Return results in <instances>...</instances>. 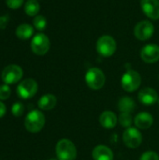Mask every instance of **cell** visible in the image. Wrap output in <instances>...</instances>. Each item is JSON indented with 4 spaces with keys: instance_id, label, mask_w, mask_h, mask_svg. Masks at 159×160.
I'll list each match as a JSON object with an SVG mask.
<instances>
[{
    "instance_id": "obj_20",
    "label": "cell",
    "mask_w": 159,
    "mask_h": 160,
    "mask_svg": "<svg viewBox=\"0 0 159 160\" xmlns=\"http://www.w3.org/2000/svg\"><path fill=\"white\" fill-rule=\"evenodd\" d=\"M39 9L40 6L37 0H28L24 5V11L28 16H37Z\"/></svg>"
},
{
    "instance_id": "obj_21",
    "label": "cell",
    "mask_w": 159,
    "mask_h": 160,
    "mask_svg": "<svg viewBox=\"0 0 159 160\" xmlns=\"http://www.w3.org/2000/svg\"><path fill=\"white\" fill-rule=\"evenodd\" d=\"M118 123L124 127V128H130L132 125V116L130 115V113H127V112H121L119 117H118Z\"/></svg>"
},
{
    "instance_id": "obj_4",
    "label": "cell",
    "mask_w": 159,
    "mask_h": 160,
    "mask_svg": "<svg viewBox=\"0 0 159 160\" xmlns=\"http://www.w3.org/2000/svg\"><path fill=\"white\" fill-rule=\"evenodd\" d=\"M142 83V78L139 72L129 69L124 73L121 79L122 88L127 92L136 91Z\"/></svg>"
},
{
    "instance_id": "obj_27",
    "label": "cell",
    "mask_w": 159,
    "mask_h": 160,
    "mask_svg": "<svg viewBox=\"0 0 159 160\" xmlns=\"http://www.w3.org/2000/svg\"><path fill=\"white\" fill-rule=\"evenodd\" d=\"M8 21H9L8 15L0 16V29H5L8 23Z\"/></svg>"
},
{
    "instance_id": "obj_8",
    "label": "cell",
    "mask_w": 159,
    "mask_h": 160,
    "mask_svg": "<svg viewBox=\"0 0 159 160\" xmlns=\"http://www.w3.org/2000/svg\"><path fill=\"white\" fill-rule=\"evenodd\" d=\"M37 92V83L34 79H25L17 86V95L23 98L28 99L33 98Z\"/></svg>"
},
{
    "instance_id": "obj_12",
    "label": "cell",
    "mask_w": 159,
    "mask_h": 160,
    "mask_svg": "<svg viewBox=\"0 0 159 160\" xmlns=\"http://www.w3.org/2000/svg\"><path fill=\"white\" fill-rule=\"evenodd\" d=\"M141 7L144 14L152 19H159V0H142Z\"/></svg>"
},
{
    "instance_id": "obj_25",
    "label": "cell",
    "mask_w": 159,
    "mask_h": 160,
    "mask_svg": "<svg viewBox=\"0 0 159 160\" xmlns=\"http://www.w3.org/2000/svg\"><path fill=\"white\" fill-rule=\"evenodd\" d=\"M140 160H159V156L154 151H146L141 156Z\"/></svg>"
},
{
    "instance_id": "obj_15",
    "label": "cell",
    "mask_w": 159,
    "mask_h": 160,
    "mask_svg": "<svg viewBox=\"0 0 159 160\" xmlns=\"http://www.w3.org/2000/svg\"><path fill=\"white\" fill-rule=\"evenodd\" d=\"M92 157L94 160H113V153L108 146L100 144L94 148Z\"/></svg>"
},
{
    "instance_id": "obj_22",
    "label": "cell",
    "mask_w": 159,
    "mask_h": 160,
    "mask_svg": "<svg viewBox=\"0 0 159 160\" xmlns=\"http://www.w3.org/2000/svg\"><path fill=\"white\" fill-rule=\"evenodd\" d=\"M33 23H34V26L37 30L38 31H42L45 29L46 25H47V21L45 19L44 16L42 15H37L33 21Z\"/></svg>"
},
{
    "instance_id": "obj_3",
    "label": "cell",
    "mask_w": 159,
    "mask_h": 160,
    "mask_svg": "<svg viewBox=\"0 0 159 160\" xmlns=\"http://www.w3.org/2000/svg\"><path fill=\"white\" fill-rule=\"evenodd\" d=\"M85 82L89 88L93 90H99L104 86L106 77L100 68H92L88 69L85 74Z\"/></svg>"
},
{
    "instance_id": "obj_1",
    "label": "cell",
    "mask_w": 159,
    "mask_h": 160,
    "mask_svg": "<svg viewBox=\"0 0 159 160\" xmlns=\"http://www.w3.org/2000/svg\"><path fill=\"white\" fill-rule=\"evenodd\" d=\"M55 153L58 160H75L77 158L76 146L67 139H62L57 142Z\"/></svg>"
},
{
    "instance_id": "obj_11",
    "label": "cell",
    "mask_w": 159,
    "mask_h": 160,
    "mask_svg": "<svg viewBox=\"0 0 159 160\" xmlns=\"http://www.w3.org/2000/svg\"><path fill=\"white\" fill-rule=\"evenodd\" d=\"M141 57L142 61L148 64L156 63L159 60V46L156 44H148L141 51Z\"/></svg>"
},
{
    "instance_id": "obj_6",
    "label": "cell",
    "mask_w": 159,
    "mask_h": 160,
    "mask_svg": "<svg viewBox=\"0 0 159 160\" xmlns=\"http://www.w3.org/2000/svg\"><path fill=\"white\" fill-rule=\"evenodd\" d=\"M50 39L49 38L42 33L37 34L33 37L31 41V49L32 52L37 55H44L50 50Z\"/></svg>"
},
{
    "instance_id": "obj_2",
    "label": "cell",
    "mask_w": 159,
    "mask_h": 160,
    "mask_svg": "<svg viewBox=\"0 0 159 160\" xmlns=\"http://www.w3.org/2000/svg\"><path fill=\"white\" fill-rule=\"evenodd\" d=\"M45 125V116L43 112L37 110L31 111L24 119V127L31 133L39 132Z\"/></svg>"
},
{
    "instance_id": "obj_23",
    "label": "cell",
    "mask_w": 159,
    "mask_h": 160,
    "mask_svg": "<svg viewBox=\"0 0 159 160\" xmlns=\"http://www.w3.org/2000/svg\"><path fill=\"white\" fill-rule=\"evenodd\" d=\"M11 112L14 116L19 117L22 116L24 112V106L21 102H16L12 105L11 107Z\"/></svg>"
},
{
    "instance_id": "obj_5",
    "label": "cell",
    "mask_w": 159,
    "mask_h": 160,
    "mask_svg": "<svg viewBox=\"0 0 159 160\" xmlns=\"http://www.w3.org/2000/svg\"><path fill=\"white\" fill-rule=\"evenodd\" d=\"M97 51L100 55L104 57L112 56L116 51L115 39L109 35L100 37L97 41Z\"/></svg>"
},
{
    "instance_id": "obj_16",
    "label": "cell",
    "mask_w": 159,
    "mask_h": 160,
    "mask_svg": "<svg viewBox=\"0 0 159 160\" xmlns=\"http://www.w3.org/2000/svg\"><path fill=\"white\" fill-rule=\"evenodd\" d=\"M99 123L104 128H113L118 123V118L113 112L106 111L103 112L99 116Z\"/></svg>"
},
{
    "instance_id": "obj_19",
    "label": "cell",
    "mask_w": 159,
    "mask_h": 160,
    "mask_svg": "<svg viewBox=\"0 0 159 160\" xmlns=\"http://www.w3.org/2000/svg\"><path fill=\"white\" fill-rule=\"evenodd\" d=\"M34 34V28L30 24L22 23L19 25L16 29V36L20 39H28Z\"/></svg>"
},
{
    "instance_id": "obj_10",
    "label": "cell",
    "mask_w": 159,
    "mask_h": 160,
    "mask_svg": "<svg viewBox=\"0 0 159 160\" xmlns=\"http://www.w3.org/2000/svg\"><path fill=\"white\" fill-rule=\"evenodd\" d=\"M154 31H155L154 24L151 22L144 20L139 22L136 24L134 28V36L136 37V38L140 40H147L152 38Z\"/></svg>"
},
{
    "instance_id": "obj_18",
    "label": "cell",
    "mask_w": 159,
    "mask_h": 160,
    "mask_svg": "<svg viewBox=\"0 0 159 160\" xmlns=\"http://www.w3.org/2000/svg\"><path fill=\"white\" fill-rule=\"evenodd\" d=\"M136 107L135 101L130 97H123L119 99L118 102V110L120 112H127L131 113Z\"/></svg>"
},
{
    "instance_id": "obj_24",
    "label": "cell",
    "mask_w": 159,
    "mask_h": 160,
    "mask_svg": "<svg viewBox=\"0 0 159 160\" xmlns=\"http://www.w3.org/2000/svg\"><path fill=\"white\" fill-rule=\"evenodd\" d=\"M10 87L8 84H2L0 85V100H6L10 97Z\"/></svg>"
},
{
    "instance_id": "obj_13",
    "label": "cell",
    "mask_w": 159,
    "mask_h": 160,
    "mask_svg": "<svg viewBox=\"0 0 159 160\" xmlns=\"http://www.w3.org/2000/svg\"><path fill=\"white\" fill-rule=\"evenodd\" d=\"M138 98L141 103L147 105V106L157 103L159 98L157 92L151 87H145L142 89L138 95Z\"/></svg>"
},
{
    "instance_id": "obj_7",
    "label": "cell",
    "mask_w": 159,
    "mask_h": 160,
    "mask_svg": "<svg viewBox=\"0 0 159 160\" xmlns=\"http://www.w3.org/2000/svg\"><path fill=\"white\" fill-rule=\"evenodd\" d=\"M23 75V71L21 67L17 65H9L6 67L1 74L2 81L6 84H13L18 82Z\"/></svg>"
},
{
    "instance_id": "obj_30",
    "label": "cell",
    "mask_w": 159,
    "mask_h": 160,
    "mask_svg": "<svg viewBox=\"0 0 159 160\" xmlns=\"http://www.w3.org/2000/svg\"><path fill=\"white\" fill-rule=\"evenodd\" d=\"M158 103H159V98H158Z\"/></svg>"
},
{
    "instance_id": "obj_29",
    "label": "cell",
    "mask_w": 159,
    "mask_h": 160,
    "mask_svg": "<svg viewBox=\"0 0 159 160\" xmlns=\"http://www.w3.org/2000/svg\"><path fill=\"white\" fill-rule=\"evenodd\" d=\"M50 160H57V159H50Z\"/></svg>"
},
{
    "instance_id": "obj_17",
    "label": "cell",
    "mask_w": 159,
    "mask_h": 160,
    "mask_svg": "<svg viewBox=\"0 0 159 160\" xmlns=\"http://www.w3.org/2000/svg\"><path fill=\"white\" fill-rule=\"evenodd\" d=\"M56 102H57V100H56L55 96H53L52 94H47V95L42 96L39 98L37 105H38V108L43 111H50L55 107Z\"/></svg>"
},
{
    "instance_id": "obj_9",
    "label": "cell",
    "mask_w": 159,
    "mask_h": 160,
    "mask_svg": "<svg viewBox=\"0 0 159 160\" xmlns=\"http://www.w3.org/2000/svg\"><path fill=\"white\" fill-rule=\"evenodd\" d=\"M124 143L128 148H138L142 142V135L137 128H128L123 134Z\"/></svg>"
},
{
    "instance_id": "obj_28",
    "label": "cell",
    "mask_w": 159,
    "mask_h": 160,
    "mask_svg": "<svg viewBox=\"0 0 159 160\" xmlns=\"http://www.w3.org/2000/svg\"><path fill=\"white\" fill-rule=\"evenodd\" d=\"M6 105L2 102V101H0V118L1 117H3L4 115H5V113H6Z\"/></svg>"
},
{
    "instance_id": "obj_14",
    "label": "cell",
    "mask_w": 159,
    "mask_h": 160,
    "mask_svg": "<svg viewBox=\"0 0 159 160\" xmlns=\"http://www.w3.org/2000/svg\"><path fill=\"white\" fill-rule=\"evenodd\" d=\"M154 123V118L152 114L146 112H140L136 115L134 119V124L139 129H148L152 127Z\"/></svg>"
},
{
    "instance_id": "obj_26",
    "label": "cell",
    "mask_w": 159,
    "mask_h": 160,
    "mask_svg": "<svg viewBox=\"0 0 159 160\" xmlns=\"http://www.w3.org/2000/svg\"><path fill=\"white\" fill-rule=\"evenodd\" d=\"M23 1H24V0H6V3H7V6L9 8L17 9V8H19L20 7H22Z\"/></svg>"
}]
</instances>
